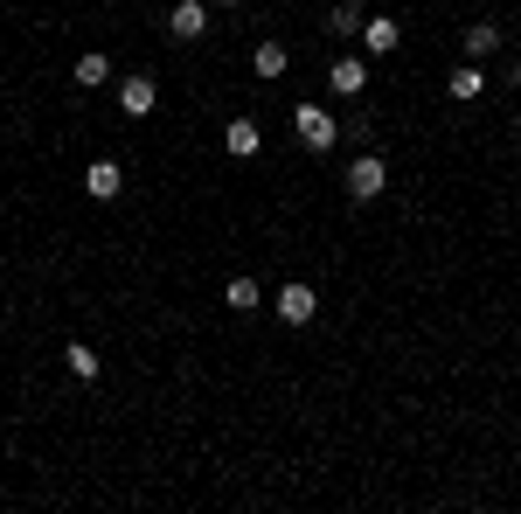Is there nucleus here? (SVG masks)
<instances>
[{
    "label": "nucleus",
    "mask_w": 521,
    "mask_h": 514,
    "mask_svg": "<svg viewBox=\"0 0 521 514\" xmlns=\"http://www.w3.org/2000/svg\"><path fill=\"white\" fill-rule=\"evenodd\" d=\"M63 362H70V376H77V383H98V369H105V362H98V348H84V341H70V348H63Z\"/></svg>",
    "instance_id": "ddd939ff"
},
{
    "label": "nucleus",
    "mask_w": 521,
    "mask_h": 514,
    "mask_svg": "<svg viewBox=\"0 0 521 514\" xmlns=\"http://www.w3.org/2000/svg\"><path fill=\"white\" fill-rule=\"evenodd\" d=\"M119 188H126V167H119V160H91L84 195H91V202H119Z\"/></svg>",
    "instance_id": "39448f33"
},
{
    "label": "nucleus",
    "mask_w": 521,
    "mask_h": 514,
    "mask_svg": "<svg viewBox=\"0 0 521 514\" xmlns=\"http://www.w3.org/2000/svg\"><path fill=\"white\" fill-rule=\"evenodd\" d=\"M327 91H334V98H362V91H369V63H362V56H334Z\"/></svg>",
    "instance_id": "20e7f679"
},
{
    "label": "nucleus",
    "mask_w": 521,
    "mask_h": 514,
    "mask_svg": "<svg viewBox=\"0 0 521 514\" xmlns=\"http://www.w3.org/2000/svg\"><path fill=\"white\" fill-rule=\"evenodd\" d=\"M362 21H369V14H362L355 0H341V7L327 14V35H341V42H355V35H362Z\"/></svg>",
    "instance_id": "f8f14e48"
},
{
    "label": "nucleus",
    "mask_w": 521,
    "mask_h": 514,
    "mask_svg": "<svg viewBox=\"0 0 521 514\" xmlns=\"http://www.w3.org/2000/svg\"><path fill=\"white\" fill-rule=\"evenodd\" d=\"M480 91H487V70H480V63H473V56H466V63H459V70H452V77H445V98H459V105H473V98H480Z\"/></svg>",
    "instance_id": "6e6552de"
},
{
    "label": "nucleus",
    "mask_w": 521,
    "mask_h": 514,
    "mask_svg": "<svg viewBox=\"0 0 521 514\" xmlns=\"http://www.w3.org/2000/svg\"><path fill=\"white\" fill-rule=\"evenodd\" d=\"M292 132H299V139H306L313 153H327V146L341 139V126H334V119H327L320 105H299V112H292Z\"/></svg>",
    "instance_id": "7ed1b4c3"
},
{
    "label": "nucleus",
    "mask_w": 521,
    "mask_h": 514,
    "mask_svg": "<svg viewBox=\"0 0 521 514\" xmlns=\"http://www.w3.org/2000/svg\"><path fill=\"white\" fill-rule=\"evenodd\" d=\"M383 188H390V167H383L376 153H362V160L348 167V195H355V202H376Z\"/></svg>",
    "instance_id": "f03ea898"
},
{
    "label": "nucleus",
    "mask_w": 521,
    "mask_h": 514,
    "mask_svg": "<svg viewBox=\"0 0 521 514\" xmlns=\"http://www.w3.org/2000/svg\"><path fill=\"white\" fill-rule=\"evenodd\" d=\"M362 42H369V49H376V56H390L396 42H403V28H396L390 14H369V21H362Z\"/></svg>",
    "instance_id": "9d476101"
},
{
    "label": "nucleus",
    "mask_w": 521,
    "mask_h": 514,
    "mask_svg": "<svg viewBox=\"0 0 521 514\" xmlns=\"http://www.w3.org/2000/svg\"><path fill=\"white\" fill-rule=\"evenodd\" d=\"M494 49H501V28H494V21H473V28H466V56L480 63V56H494Z\"/></svg>",
    "instance_id": "4468645a"
},
{
    "label": "nucleus",
    "mask_w": 521,
    "mask_h": 514,
    "mask_svg": "<svg viewBox=\"0 0 521 514\" xmlns=\"http://www.w3.org/2000/svg\"><path fill=\"white\" fill-rule=\"evenodd\" d=\"M271 306H278V320H285V327H306V320L320 313V292L292 278V285H278V299H271Z\"/></svg>",
    "instance_id": "f257e3e1"
},
{
    "label": "nucleus",
    "mask_w": 521,
    "mask_h": 514,
    "mask_svg": "<svg viewBox=\"0 0 521 514\" xmlns=\"http://www.w3.org/2000/svg\"><path fill=\"white\" fill-rule=\"evenodd\" d=\"M223 306H230V313H258V306H264L258 278H230V285H223Z\"/></svg>",
    "instance_id": "9b49d317"
},
{
    "label": "nucleus",
    "mask_w": 521,
    "mask_h": 514,
    "mask_svg": "<svg viewBox=\"0 0 521 514\" xmlns=\"http://www.w3.org/2000/svg\"><path fill=\"white\" fill-rule=\"evenodd\" d=\"M285 63H292V56H285V42H258V56H251V70H258V77H285Z\"/></svg>",
    "instance_id": "dca6fc26"
},
{
    "label": "nucleus",
    "mask_w": 521,
    "mask_h": 514,
    "mask_svg": "<svg viewBox=\"0 0 521 514\" xmlns=\"http://www.w3.org/2000/svg\"><path fill=\"white\" fill-rule=\"evenodd\" d=\"M216 7H244V0H216Z\"/></svg>",
    "instance_id": "f3484780"
},
{
    "label": "nucleus",
    "mask_w": 521,
    "mask_h": 514,
    "mask_svg": "<svg viewBox=\"0 0 521 514\" xmlns=\"http://www.w3.org/2000/svg\"><path fill=\"white\" fill-rule=\"evenodd\" d=\"M153 105H160V84H153V77H126V84H119V112H126V119H146Z\"/></svg>",
    "instance_id": "423d86ee"
},
{
    "label": "nucleus",
    "mask_w": 521,
    "mask_h": 514,
    "mask_svg": "<svg viewBox=\"0 0 521 514\" xmlns=\"http://www.w3.org/2000/svg\"><path fill=\"white\" fill-rule=\"evenodd\" d=\"M167 35H174V42H195V35H209V7H202V0H181V7L167 14Z\"/></svg>",
    "instance_id": "0eeeda50"
},
{
    "label": "nucleus",
    "mask_w": 521,
    "mask_h": 514,
    "mask_svg": "<svg viewBox=\"0 0 521 514\" xmlns=\"http://www.w3.org/2000/svg\"><path fill=\"white\" fill-rule=\"evenodd\" d=\"M98 84H112V63L91 49V56H77V91H98Z\"/></svg>",
    "instance_id": "2eb2a0df"
},
{
    "label": "nucleus",
    "mask_w": 521,
    "mask_h": 514,
    "mask_svg": "<svg viewBox=\"0 0 521 514\" xmlns=\"http://www.w3.org/2000/svg\"><path fill=\"white\" fill-rule=\"evenodd\" d=\"M258 146H264L258 119H230V126H223V153H230V160H251Z\"/></svg>",
    "instance_id": "1a4fd4ad"
}]
</instances>
